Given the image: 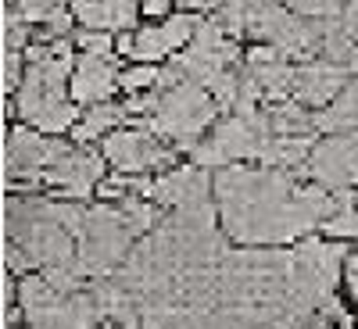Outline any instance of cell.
I'll list each match as a JSON object with an SVG mask.
<instances>
[{
  "instance_id": "ffe728a7",
  "label": "cell",
  "mask_w": 358,
  "mask_h": 329,
  "mask_svg": "<svg viewBox=\"0 0 358 329\" xmlns=\"http://www.w3.org/2000/svg\"><path fill=\"white\" fill-rule=\"evenodd\" d=\"M25 50H4V94H18V86L25 79Z\"/></svg>"
},
{
  "instance_id": "ac0fdd59",
  "label": "cell",
  "mask_w": 358,
  "mask_h": 329,
  "mask_svg": "<svg viewBox=\"0 0 358 329\" xmlns=\"http://www.w3.org/2000/svg\"><path fill=\"white\" fill-rule=\"evenodd\" d=\"M29 40V29H25V18L22 11H4V50H22Z\"/></svg>"
},
{
  "instance_id": "30bf717a",
  "label": "cell",
  "mask_w": 358,
  "mask_h": 329,
  "mask_svg": "<svg viewBox=\"0 0 358 329\" xmlns=\"http://www.w3.org/2000/svg\"><path fill=\"white\" fill-rule=\"evenodd\" d=\"M212 190H215V179L201 165H183V168H169L162 179H155L151 197H155V204H165L176 212V207L204 204Z\"/></svg>"
},
{
  "instance_id": "44dd1931",
  "label": "cell",
  "mask_w": 358,
  "mask_h": 329,
  "mask_svg": "<svg viewBox=\"0 0 358 329\" xmlns=\"http://www.w3.org/2000/svg\"><path fill=\"white\" fill-rule=\"evenodd\" d=\"M76 47L83 54H111V33H101V29H79Z\"/></svg>"
},
{
  "instance_id": "ba28073f",
  "label": "cell",
  "mask_w": 358,
  "mask_h": 329,
  "mask_svg": "<svg viewBox=\"0 0 358 329\" xmlns=\"http://www.w3.org/2000/svg\"><path fill=\"white\" fill-rule=\"evenodd\" d=\"M104 158L118 175H136L151 168H169L172 154L165 151V143L155 140L151 129H118L104 140Z\"/></svg>"
},
{
  "instance_id": "603a6c76",
  "label": "cell",
  "mask_w": 358,
  "mask_h": 329,
  "mask_svg": "<svg viewBox=\"0 0 358 329\" xmlns=\"http://www.w3.org/2000/svg\"><path fill=\"white\" fill-rule=\"evenodd\" d=\"M140 4H143V11H147V15L162 18V15L169 11V4H172V0H140Z\"/></svg>"
},
{
  "instance_id": "d4e9b609",
  "label": "cell",
  "mask_w": 358,
  "mask_h": 329,
  "mask_svg": "<svg viewBox=\"0 0 358 329\" xmlns=\"http://www.w3.org/2000/svg\"><path fill=\"white\" fill-rule=\"evenodd\" d=\"M94 329H122V326H115V322H108V319H104V322H101V326H94Z\"/></svg>"
},
{
  "instance_id": "cb8c5ba5",
  "label": "cell",
  "mask_w": 358,
  "mask_h": 329,
  "mask_svg": "<svg viewBox=\"0 0 358 329\" xmlns=\"http://www.w3.org/2000/svg\"><path fill=\"white\" fill-rule=\"evenodd\" d=\"M176 4H183V8H201L204 0H176Z\"/></svg>"
},
{
  "instance_id": "7402d4cb",
  "label": "cell",
  "mask_w": 358,
  "mask_h": 329,
  "mask_svg": "<svg viewBox=\"0 0 358 329\" xmlns=\"http://www.w3.org/2000/svg\"><path fill=\"white\" fill-rule=\"evenodd\" d=\"M344 279H348V290L355 297V308H358V258H348L344 261Z\"/></svg>"
},
{
  "instance_id": "6da1fadb",
  "label": "cell",
  "mask_w": 358,
  "mask_h": 329,
  "mask_svg": "<svg viewBox=\"0 0 358 329\" xmlns=\"http://www.w3.org/2000/svg\"><path fill=\"white\" fill-rule=\"evenodd\" d=\"M219 226L233 244L280 247L301 240L337 212V193L319 183L301 187L287 168L226 165L215 175Z\"/></svg>"
},
{
  "instance_id": "4fadbf2b",
  "label": "cell",
  "mask_w": 358,
  "mask_h": 329,
  "mask_svg": "<svg viewBox=\"0 0 358 329\" xmlns=\"http://www.w3.org/2000/svg\"><path fill=\"white\" fill-rule=\"evenodd\" d=\"M248 72H251V79L258 82V89H262L265 101H280L287 89H294V79H297V68H290L287 54L276 50V47H268V43L258 47V50H251Z\"/></svg>"
},
{
  "instance_id": "7a4b0ae2",
  "label": "cell",
  "mask_w": 358,
  "mask_h": 329,
  "mask_svg": "<svg viewBox=\"0 0 358 329\" xmlns=\"http://www.w3.org/2000/svg\"><path fill=\"white\" fill-rule=\"evenodd\" d=\"M72 40H54L50 47L25 50V79L18 86L15 111L25 118L33 129L57 136L69 133L79 122V108H72Z\"/></svg>"
},
{
  "instance_id": "2e32d148",
  "label": "cell",
  "mask_w": 358,
  "mask_h": 329,
  "mask_svg": "<svg viewBox=\"0 0 358 329\" xmlns=\"http://www.w3.org/2000/svg\"><path fill=\"white\" fill-rule=\"evenodd\" d=\"M129 111H126V104L118 108V104H94V108H86V115L76 122V129H72V136H76V143H90V140H97V136H108L118 122H122Z\"/></svg>"
},
{
  "instance_id": "9a60e30c",
  "label": "cell",
  "mask_w": 358,
  "mask_h": 329,
  "mask_svg": "<svg viewBox=\"0 0 358 329\" xmlns=\"http://www.w3.org/2000/svg\"><path fill=\"white\" fill-rule=\"evenodd\" d=\"M315 129L319 133H330V136H341V133H355L358 129V79L348 82V89L315 115Z\"/></svg>"
},
{
  "instance_id": "8fae6325",
  "label": "cell",
  "mask_w": 358,
  "mask_h": 329,
  "mask_svg": "<svg viewBox=\"0 0 358 329\" xmlns=\"http://www.w3.org/2000/svg\"><path fill=\"white\" fill-rule=\"evenodd\" d=\"M348 75H351V68L337 65V61H312L305 68H297V79H294L297 104H308L319 111L330 108L348 89Z\"/></svg>"
},
{
  "instance_id": "7c38bea8",
  "label": "cell",
  "mask_w": 358,
  "mask_h": 329,
  "mask_svg": "<svg viewBox=\"0 0 358 329\" xmlns=\"http://www.w3.org/2000/svg\"><path fill=\"white\" fill-rule=\"evenodd\" d=\"M122 79V72L115 68L111 54H79L76 72H72V101L76 104H104L115 86Z\"/></svg>"
},
{
  "instance_id": "277c9868",
  "label": "cell",
  "mask_w": 358,
  "mask_h": 329,
  "mask_svg": "<svg viewBox=\"0 0 358 329\" xmlns=\"http://www.w3.org/2000/svg\"><path fill=\"white\" fill-rule=\"evenodd\" d=\"M273 118L262 111H248V115H229L226 122L208 136V143L194 147V165L201 168H226L236 161H262L268 140H273Z\"/></svg>"
},
{
  "instance_id": "e0dca14e",
  "label": "cell",
  "mask_w": 358,
  "mask_h": 329,
  "mask_svg": "<svg viewBox=\"0 0 358 329\" xmlns=\"http://www.w3.org/2000/svg\"><path fill=\"white\" fill-rule=\"evenodd\" d=\"M158 79H162V72L155 65H136V68L122 72L118 82H122V89H129V94H147V89L158 86Z\"/></svg>"
},
{
  "instance_id": "8992f818",
  "label": "cell",
  "mask_w": 358,
  "mask_h": 329,
  "mask_svg": "<svg viewBox=\"0 0 358 329\" xmlns=\"http://www.w3.org/2000/svg\"><path fill=\"white\" fill-rule=\"evenodd\" d=\"M57 147L62 140H54L33 126H18L8 133L4 140V179H8V190L15 193L22 187V193H33L43 183V172L50 168Z\"/></svg>"
},
{
  "instance_id": "5bb4252c",
  "label": "cell",
  "mask_w": 358,
  "mask_h": 329,
  "mask_svg": "<svg viewBox=\"0 0 358 329\" xmlns=\"http://www.w3.org/2000/svg\"><path fill=\"white\" fill-rule=\"evenodd\" d=\"M72 15L83 29L101 33H129L136 25V0H76Z\"/></svg>"
},
{
  "instance_id": "52a82bcc",
  "label": "cell",
  "mask_w": 358,
  "mask_h": 329,
  "mask_svg": "<svg viewBox=\"0 0 358 329\" xmlns=\"http://www.w3.org/2000/svg\"><path fill=\"white\" fill-rule=\"evenodd\" d=\"M104 183V154L86 151V147H72L62 143L57 154L50 161V168L43 172L40 190H54L57 200H83Z\"/></svg>"
},
{
  "instance_id": "3957f363",
  "label": "cell",
  "mask_w": 358,
  "mask_h": 329,
  "mask_svg": "<svg viewBox=\"0 0 358 329\" xmlns=\"http://www.w3.org/2000/svg\"><path fill=\"white\" fill-rule=\"evenodd\" d=\"M158 226V207L140 197H122L115 204H97L86 212V229L79 236V265L90 279L115 276L140 236Z\"/></svg>"
},
{
  "instance_id": "5b68a950",
  "label": "cell",
  "mask_w": 358,
  "mask_h": 329,
  "mask_svg": "<svg viewBox=\"0 0 358 329\" xmlns=\"http://www.w3.org/2000/svg\"><path fill=\"white\" fill-rule=\"evenodd\" d=\"M215 111H219V101L212 97V89H204L197 82H179V86L162 94L147 129L176 140L179 147H190L208 126H212Z\"/></svg>"
},
{
  "instance_id": "d6986e66",
  "label": "cell",
  "mask_w": 358,
  "mask_h": 329,
  "mask_svg": "<svg viewBox=\"0 0 358 329\" xmlns=\"http://www.w3.org/2000/svg\"><path fill=\"white\" fill-rule=\"evenodd\" d=\"M15 4L25 22H36V25H43L54 11H62V0H15Z\"/></svg>"
},
{
  "instance_id": "9c48e42d",
  "label": "cell",
  "mask_w": 358,
  "mask_h": 329,
  "mask_svg": "<svg viewBox=\"0 0 358 329\" xmlns=\"http://www.w3.org/2000/svg\"><path fill=\"white\" fill-rule=\"evenodd\" d=\"M194 33H197V18H190V15H172L158 25H143L133 36L129 57H136L140 65H155L162 57L176 54L187 40H194Z\"/></svg>"
}]
</instances>
